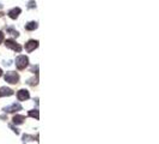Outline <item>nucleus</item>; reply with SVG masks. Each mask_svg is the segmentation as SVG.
Returning a JSON list of instances; mask_svg holds the SVG:
<instances>
[{"label": "nucleus", "instance_id": "1", "mask_svg": "<svg viewBox=\"0 0 159 144\" xmlns=\"http://www.w3.org/2000/svg\"><path fill=\"white\" fill-rule=\"evenodd\" d=\"M29 64V59L25 55H19L16 58V66L18 70H24Z\"/></svg>", "mask_w": 159, "mask_h": 144}, {"label": "nucleus", "instance_id": "2", "mask_svg": "<svg viewBox=\"0 0 159 144\" xmlns=\"http://www.w3.org/2000/svg\"><path fill=\"white\" fill-rule=\"evenodd\" d=\"M5 82L10 83V84H17L18 81H19V76L17 72H13V71H10V72H6L5 75Z\"/></svg>", "mask_w": 159, "mask_h": 144}, {"label": "nucleus", "instance_id": "3", "mask_svg": "<svg viewBox=\"0 0 159 144\" xmlns=\"http://www.w3.org/2000/svg\"><path fill=\"white\" fill-rule=\"evenodd\" d=\"M5 46H6L7 48L12 49V51H16V52H20V51H22V47H20L16 41H13V40H6V41H5Z\"/></svg>", "mask_w": 159, "mask_h": 144}, {"label": "nucleus", "instance_id": "4", "mask_svg": "<svg viewBox=\"0 0 159 144\" xmlns=\"http://www.w3.org/2000/svg\"><path fill=\"white\" fill-rule=\"evenodd\" d=\"M37 47H38V41H37V40H30V41H28V42L25 43V49H26L28 52H32V51H35Z\"/></svg>", "mask_w": 159, "mask_h": 144}, {"label": "nucleus", "instance_id": "5", "mask_svg": "<svg viewBox=\"0 0 159 144\" xmlns=\"http://www.w3.org/2000/svg\"><path fill=\"white\" fill-rule=\"evenodd\" d=\"M17 97H18L19 101H25V100H28L30 97V94H29V91L26 89H20L17 93Z\"/></svg>", "mask_w": 159, "mask_h": 144}, {"label": "nucleus", "instance_id": "6", "mask_svg": "<svg viewBox=\"0 0 159 144\" xmlns=\"http://www.w3.org/2000/svg\"><path fill=\"white\" fill-rule=\"evenodd\" d=\"M5 112L7 113H13V112H18V111H22V106L19 103H12L11 106H7L4 108Z\"/></svg>", "mask_w": 159, "mask_h": 144}, {"label": "nucleus", "instance_id": "7", "mask_svg": "<svg viewBox=\"0 0 159 144\" xmlns=\"http://www.w3.org/2000/svg\"><path fill=\"white\" fill-rule=\"evenodd\" d=\"M20 12H22V10L19 7H14V8H12V10L8 11V17L12 18V19H17L18 16L20 14Z\"/></svg>", "mask_w": 159, "mask_h": 144}, {"label": "nucleus", "instance_id": "8", "mask_svg": "<svg viewBox=\"0 0 159 144\" xmlns=\"http://www.w3.org/2000/svg\"><path fill=\"white\" fill-rule=\"evenodd\" d=\"M11 95H13V90L12 89L6 88V87L0 88V96H11Z\"/></svg>", "mask_w": 159, "mask_h": 144}, {"label": "nucleus", "instance_id": "9", "mask_svg": "<svg viewBox=\"0 0 159 144\" xmlns=\"http://www.w3.org/2000/svg\"><path fill=\"white\" fill-rule=\"evenodd\" d=\"M12 120H13V124H16V125H20V124L24 123L25 118H24L23 115H14Z\"/></svg>", "mask_w": 159, "mask_h": 144}, {"label": "nucleus", "instance_id": "10", "mask_svg": "<svg viewBox=\"0 0 159 144\" xmlns=\"http://www.w3.org/2000/svg\"><path fill=\"white\" fill-rule=\"evenodd\" d=\"M37 26H38V24H37L36 22H29V23L25 25V29L29 30V31H32V30L37 29Z\"/></svg>", "mask_w": 159, "mask_h": 144}, {"label": "nucleus", "instance_id": "11", "mask_svg": "<svg viewBox=\"0 0 159 144\" xmlns=\"http://www.w3.org/2000/svg\"><path fill=\"white\" fill-rule=\"evenodd\" d=\"M28 115H29V117H31V118H35L36 120H38V119H40V113H38V111H37V109L30 111V112L28 113Z\"/></svg>", "mask_w": 159, "mask_h": 144}, {"label": "nucleus", "instance_id": "12", "mask_svg": "<svg viewBox=\"0 0 159 144\" xmlns=\"http://www.w3.org/2000/svg\"><path fill=\"white\" fill-rule=\"evenodd\" d=\"M32 138H34V137H31V136H28V135H24V136H23V141H24V142L32 141Z\"/></svg>", "mask_w": 159, "mask_h": 144}, {"label": "nucleus", "instance_id": "13", "mask_svg": "<svg viewBox=\"0 0 159 144\" xmlns=\"http://www.w3.org/2000/svg\"><path fill=\"white\" fill-rule=\"evenodd\" d=\"M7 31H8V32H11V34H12L13 36H16V37L18 36V31H16V30H13V29H11V28H10V29H7Z\"/></svg>", "mask_w": 159, "mask_h": 144}, {"label": "nucleus", "instance_id": "14", "mask_svg": "<svg viewBox=\"0 0 159 144\" xmlns=\"http://www.w3.org/2000/svg\"><path fill=\"white\" fill-rule=\"evenodd\" d=\"M28 7H29V8H32V7H36V2H35L34 0L29 1V5H28Z\"/></svg>", "mask_w": 159, "mask_h": 144}, {"label": "nucleus", "instance_id": "15", "mask_svg": "<svg viewBox=\"0 0 159 144\" xmlns=\"http://www.w3.org/2000/svg\"><path fill=\"white\" fill-rule=\"evenodd\" d=\"M2 41H4V34L0 31V43H2Z\"/></svg>", "mask_w": 159, "mask_h": 144}, {"label": "nucleus", "instance_id": "16", "mask_svg": "<svg viewBox=\"0 0 159 144\" xmlns=\"http://www.w3.org/2000/svg\"><path fill=\"white\" fill-rule=\"evenodd\" d=\"M1 75H2V70L0 69V77H1Z\"/></svg>", "mask_w": 159, "mask_h": 144}]
</instances>
